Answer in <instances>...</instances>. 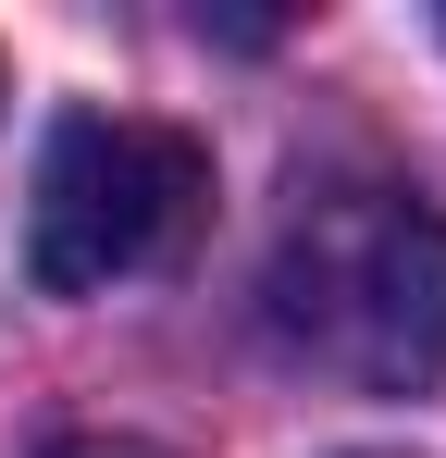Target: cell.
I'll return each instance as SVG.
<instances>
[{"instance_id": "6da1fadb", "label": "cell", "mask_w": 446, "mask_h": 458, "mask_svg": "<svg viewBox=\"0 0 446 458\" xmlns=\"http://www.w3.org/2000/svg\"><path fill=\"white\" fill-rule=\"evenodd\" d=\"M261 335L347 396L446 384V211L384 174L310 186L261 260Z\"/></svg>"}, {"instance_id": "7a4b0ae2", "label": "cell", "mask_w": 446, "mask_h": 458, "mask_svg": "<svg viewBox=\"0 0 446 458\" xmlns=\"http://www.w3.org/2000/svg\"><path fill=\"white\" fill-rule=\"evenodd\" d=\"M211 211V149L149 112H63L25 186V273L50 298H99L149 260H174Z\"/></svg>"}, {"instance_id": "3957f363", "label": "cell", "mask_w": 446, "mask_h": 458, "mask_svg": "<svg viewBox=\"0 0 446 458\" xmlns=\"http://www.w3.org/2000/svg\"><path fill=\"white\" fill-rule=\"evenodd\" d=\"M50 458H161V446H137V434H63Z\"/></svg>"}]
</instances>
